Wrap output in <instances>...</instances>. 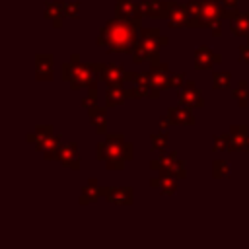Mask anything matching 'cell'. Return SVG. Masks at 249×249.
I'll return each instance as SVG.
<instances>
[{"instance_id":"1","label":"cell","mask_w":249,"mask_h":249,"mask_svg":"<svg viewBox=\"0 0 249 249\" xmlns=\"http://www.w3.org/2000/svg\"><path fill=\"white\" fill-rule=\"evenodd\" d=\"M140 23L123 19V18H111L105 21V25L97 33V45L103 47L107 53H121V54H132V49L140 35Z\"/></svg>"},{"instance_id":"2","label":"cell","mask_w":249,"mask_h":249,"mask_svg":"<svg viewBox=\"0 0 249 249\" xmlns=\"http://www.w3.org/2000/svg\"><path fill=\"white\" fill-rule=\"evenodd\" d=\"M95 158L103 161L109 171H119L124 167V163L132 161L134 144L124 140L121 132H109L105 134V140L95 144Z\"/></svg>"},{"instance_id":"3","label":"cell","mask_w":249,"mask_h":249,"mask_svg":"<svg viewBox=\"0 0 249 249\" xmlns=\"http://www.w3.org/2000/svg\"><path fill=\"white\" fill-rule=\"evenodd\" d=\"M167 43H169V39L165 35H161L160 27H140L138 41H136V45L132 49V62L134 64L160 62V51Z\"/></svg>"},{"instance_id":"4","label":"cell","mask_w":249,"mask_h":249,"mask_svg":"<svg viewBox=\"0 0 249 249\" xmlns=\"http://www.w3.org/2000/svg\"><path fill=\"white\" fill-rule=\"evenodd\" d=\"M60 80L66 82L70 86V89H74V91H78L82 88H89L91 84H95L99 80L95 62L84 64V62H80V54L72 53L70 60L60 66Z\"/></svg>"},{"instance_id":"5","label":"cell","mask_w":249,"mask_h":249,"mask_svg":"<svg viewBox=\"0 0 249 249\" xmlns=\"http://www.w3.org/2000/svg\"><path fill=\"white\" fill-rule=\"evenodd\" d=\"M150 89H148V97L150 99H158L161 95L163 89L169 88V66L165 62H154L150 64Z\"/></svg>"},{"instance_id":"6","label":"cell","mask_w":249,"mask_h":249,"mask_svg":"<svg viewBox=\"0 0 249 249\" xmlns=\"http://www.w3.org/2000/svg\"><path fill=\"white\" fill-rule=\"evenodd\" d=\"M222 4L220 0H202V12H200V21L202 27H208L212 31V37L222 35Z\"/></svg>"},{"instance_id":"7","label":"cell","mask_w":249,"mask_h":249,"mask_svg":"<svg viewBox=\"0 0 249 249\" xmlns=\"http://www.w3.org/2000/svg\"><path fill=\"white\" fill-rule=\"evenodd\" d=\"M167 27L169 29H185L191 27V16L187 12V4H179L175 0H167Z\"/></svg>"},{"instance_id":"8","label":"cell","mask_w":249,"mask_h":249,"mask_svg":"<svg viewBox=\"0 0 249 249\" xmlns=\"http://www.w3.org/2000/svg\"><path fill=\"white\" fill-rule=\"evenodd\" d=\"M95 70H97V76L99 80L105 84V86H121V84H126V70L119 64H99L95 62Z\"/></svg>"},{"instance_id":"9","label":"cell","mask_w":249,"mask_h":249,"mask_svg":"<svg viewBox=\"0 0 249 249\" xmlns=\"http://www.w3.org/2000/svg\"><path fill=\"white\" fill-rule=\"evenodd\" d=\"M35 80H39V82L54 80V54L53 53H37L35 54Z\"/></svg>"},{"instance_id":"10","label":"cell","mask_w":249,"mask_h":249,"mask_svg":"<svg viewBox=\"0 0 249 249\" xmlns=\"http://www.w3.org/2000/svg\"><path fill=\"white\" fill-rule=\"evenodd\" d=\"M115 16L142 25L144 12H142L140 2H134V0H117L115 2Z\"/></svg>"},{"instance_id":"11","label":"cell","mask_w":249,"mask_h":249,"mask_svg":"<svg viewBox=\"0 0 249 249\" xmlns=\"http://www.w3.org/2000/svg\"><path fill=\"white\" fill-rule=\"evenodd\" d=\"M220 62H222V54L214 53L210 47L200 45L195 49V68L196 70H212Z\"/></svg>"},{"instance_id":"12","label":"cell","mask_w":249,"mask_h":249,"mask_svg":"<svg viewBox=\"0 0 249 249\" xmlns=\"http://www.w3.org/2000/svg\"><path fill=\"white\" fill-rule=\"evenodd\" d=\"M177 99H179V103L189 105V107H195V109L204 107V97H202V93L198 91V88H196V84L193 80H187L185 82V86L177 93Z\"/></svg>"},{"instance_id":"13","label":"cell","mask_w":249,"mask_h":249,"mask_svg":"<svg viewBox=\"0 0 249 249\" xmlns=\"http://www.w3.org/2000/svg\"><path fill=\"white\" fill-rule=\"evenodd\" d=\"M103 198L117 206H130L134 202V191L130 187H105Z\"/></svg>"},{"instance_id":"14","label":"cell","mask_w":249,"mask_h":249,"mask_svg":"<svg viewBox=\"0 0 249 249\" xmlns=\"http://www.w3.org/2000/svg\"><path fill=\"white\" fill-rule=\"evenodd\" d=\"M64 167L68 169H74L78 171L80 165H82V156H80V148L74 144V142H68V144H62L60 146V152H58V160Z\"/></svg>"},{"instance_id":"15","label":"cell","mask_w":249,"mask_h":249,"mask_svg":"<svg viewBox=\"0 0 249 249\" xmlns=\"http://www.w3.org/2000/svg\"><path fill=\"white\" fill-rule=\"evenodd\" d=\"M167 117L171 119V123L175 126H195L196 124V119L191 111L189 105H177V107H169L167 109Z\"/></svg>"},{"instance_id":"16","label":"cell","mask_w":249,"mask_h":249,"mask_svg":"<svg viewBox=\"0 0 249 249\" xmlns=\"http://www.w3.org/2000/svg\"><path fill=\"white\" fill-rule=\"evenodd\" d=\"M126 99H134L132 89H126L123 84L121 86H107V91H105V107L107 109L119 107Z\"/></svg>"},{"instance_id":"17","label":"cell","mask_w":249,"mask_h":249,"mask_svg":"<svg viewBox=\"0 0 249 249\" xmlns=\"http://www.w3.org/2000/svg\"><path fill=\"white\" fill-rule=\"evenodd\" d=\"M142 6V12H144V18H150V19H167V2L163 0H142L140 2Z\"/></svg>"},{"instance_id":"18","label":"cell","mask_w":249,"mask_h":249,"mask_svg":"<svg viewBox=\"0 0 249 249\" xmlns=\"http://www.w3.org/2000/svg\"><path fill=\"white\" fill-rule=\"evenodd\" d=\"M88 115L91 121V126L97 134H107V107H99L97 103L88 107Z\"/></svg>"},{"instance_id":"19","label":"cell","mask_w":249,"mask_h":249,"mask_svg":"<svg viewBox=\"0 0 249 249\" xmlns=\"http://www.w3.org/2000/svg\"><path fill=\"white\" fill-rule=\"evenodd\" d=\"M66 16L64 12V2L54 0V2H45V10H43V18L53 21V27L58 29L62 25V18Z\"/></svg>"},{"instance_id":"20","label":"cell","mask_w":249,"mask_h":249,"mask_svg":"<svg viewBox=\"0 0 249 249\" xmlns=\"http://www.w3.org/2000/svg\"><path fill=\"white\" fill-rule=\"evenodd\" d=\"M103 189H105V187H99V183H97L95 177H89L88 183H86V187H84L82 193H80L78 202H80L82 206H86V204H89V202H95L99 196H103Z\"/></svg>"},{"instance_id":"21","label":"cell","mask_w":249,"mask_h":249,"mask_svg":"<svg viewBox=\"0 0 249 249\" xmlns=\"http://www.w3.org/2000/svg\"><path fill=\"white\" fill-rule=\"evenodd\" d=\"M54 134V130H53V126L51 124H39L33 132H29L27 136H25V140L29 142V144H33L35 146V150H43V146H45V142H47V138H51Z\"/></svg>"},{"instance_id":"22","label":"cell","mask_w":249,"mask_h":249,"mask_svg":"<svg viewBox=\"0 0 249 249\" xmlns=\"http://www.w3.org/2000/svg\"><path fill=\"white\" fill-rule=\"evenodd\" d=\"M230 134H231V152H245L249 128L245 124H231Z\"/></svg>"},{"instance_id":"23","label":"cell","mask_w":249,"mask_h":249,"mask_svg":"<svg viewBox=\"0 0 249 249\" xmlns=\"http://www.w3.org/2000/svg\"><path fill=\"white\" fill-rule=\"evenodd\" d=\"M175 160H177V152H175V150H171V152H161L158 158H154V160L150 161V169H152V171L163 169V171L169 173V167L175 163Z\"/></svg>"},{"instance_id":"24","label":"cell","mask_w":249,"mask_h":249,"mask_svg":"<svg viewBox=\"0 0 249 249\" xmlns=\"http://www.w3.org/2000/svg\"><path fill=\"white\" fill-rule=\"evenodd\" d=\"M60 146H62V138L58 136V134H53L51 138H47V142H45V146H43V158L47 160V161H54V160H58V152H60Z\"/></svg>"},{"instance_id":"25","label":"cell","mask_w":249,"mask_h":249,"mask_svg":"<svg viewBox=\"0 0 249 249\" xmlns=\"http://www.w3.org/2000/svg\"><path fill=\"white\" fill-rule=\"evenodd\" d=\"M158 175H160V193L163 195V196H171V195H175L177 193V177H173V175H169L167 171H163V169H160V171H156Z\"/></svg>"},{"instance_id":"26","label":"cell","mask_w":249,"mask_h":249,"mask_svg":"<svg viewBox=\"0 0 249 249\" xmlns=\"http://www.w3.org/2000/svg\"><path fill=\"white\" fill-rule=\"evenodd\" d=\"M230 33L233 37H245L249 33V12L239 14L237 18L230 19Z\"/></svg>"},{"instance_id":"27","label":"cell","mask_w":249,"mask_h":249,"mask_svg":"<svg viewBox=\"0 0 249 249\" xmlns=\"http://www.w3.org/2000/svg\"><path fill=\"white\" fill-rule=\"evenodd\" d=\"M231 97L237 101L239 107H247L249 105V86L245 80H241L233 89H231Z\"/></svg>"},{"instance_id":"28","label":"cell","mask_w":249,"mask_h":249,"mask_svg":"<svg viewBox=\"0 0 249 249\" xmlns=\"http://www.w3.org/2000/svg\"><path fill=\"white\" fill-rule=\"evenodd\" d=\"M167 140H169V136H167L165 130H161V132H152V134H150V148H152V152H156V154L165 152Z\"/></svg>"},{"instance_id":"29","label":"cell","mask_w":249,"mask_h":249,"mask_svg":"<svg viewBox=\"0 0 249 249\" xmlns=\"http://www.w3.org/2000/svg\"><path fill=\"white\" fill-rule=\"evenodd\" d=\"M212 152H231V134H230V132L214 134Z\"/></svg>"},{"instance_id":"30","label":"cell","mask_w":249,"mask_h":249,"mask_svg":"<svg viewBox=\"0 0 249 249\" xmlns=\"http://www.w3.org/2000/svg\"><path fill=\"white\" fill-rule=\"evenodd\" d=\"M230 175H231L230 163H228L226 160L216 158V160L212 161V177H214V179H228Z\"/></svg>"},{"instance_id":"31","label":"cell","mask_w":249,"mask_h":249,"mask_svg":"<svg viewBox=\"0 0 249 249\" xmlns=\"http://www.w3.org/2000/svg\"><path fill=\"white\" fill-rule=\"evenodd\" d=\"M231 86V72H212V89H228Z\"/></svg>"},{"instance_id":"32","label":"cell","mask_w":249,"mask_h":249,"mask_svg":"<svg viewBox=\"0 0 249 249\" xmlns=\"http://www.w3.org/2000/svg\"><path fill=\"white\" fill-rule=\"evenodd\" d=\"M80 10H82L80 0H74V2H64V12H66V18H70V19H78V18H80Z\"/></svg>"},{"instance_id":"33","label":"cell","mask_w":249,"mask_h":249,"mask_svg":"<svg viewBox=\"0 0 249 249\" xmlns=\"http://www.w3.org/2000/svg\"><path fill=\"white\" fill-rule=\"evenodd\" d=\"M187 82V74L185 72H171L169 74V88L173 89H181Z\"/></svg>"},{"instance_id":"34","label":"cell","mask_w":249,"mask_h":249,"mask_svg":"<svg viewBox=\"0 0 249 249\" xmlns=\"http://www.w3.org/2000/svg\"><path fill=\"white\" fill-rule=\"evenodd\" d=\"M95 103H97V82L88 88V93H86V97L82 99V105H84L86 109L91 107V105H95Z\"/></svg>"},{"instance_id":"35","label":"cell","mask_w":249,"mask_h":249,"mask_svg":"<svg viewBox=\"0 0 249 249\" xmlns=\"http://www.w3.org/2000/svg\"><path fill=\"white\" fill-rule=\"evenodd\" d=\"M169 175H173V177H177V179H185L187 177V167H185V163L177 158L175 160V163L169 167Z\"/></svg>"},{"instance_id":"36","label":"cell","mask_w":249,"mask_h":249,"mask_svg":"<svg viewBox=\"0 0 249 249\" xmlns=\"http://www.w3.org/2000/svg\"><path fill=\"white\" fill-rule=\"evenodd\" d=\"M220 14H222V19H233V18H237L241 12H239V8H228V6H222V10H220Z\"/></svg>"},{"instance_id":"37","label":"cell","mask_w":249,"mask_h":249,"mask_svg":"<svg viewBox=\"0 0 249 249\" xmlns=\"http://www.w3.org/2000/svg\"><path fill=\"white\" fill-rule=\"evenodd\" d=\"M239 62L249 64V45H239Z\"/></svg>"},{"instance_id":"38","label":"cell","mask_w":249,"mask_h":249,"mask_svg":"<svg viewBox=\"0 0 249 249\" xmlns=\"http://www.w3.org/2000/svg\"><path fill=\"white\" fill-rule=\"evenodd\" d=\"M171 124H173V123H171V119L167 117V113H165L163 117H160V128H161V130H167Z\"/></svg>"},{"instance_id":"39","label":"cell","mask_w":249,"mask_h":249,"mask_svg":"<svg viewBox=\"0 0 249 249\" xmlns=\"http://www.w3.org/2000/svg\"><path fill=\"white\" fill-rule=\"evenodd\" d=\"M222 6H228V8H237L239 6V0H220Z\"/></svg>"},{"instance_id":"40","label":"cell","mask_w":249,"mask_h":249,"mask_svg":"<svg viewBox=\"0 0 249 249\" xmlns=\"http://www.w3.org/2000/svg\"><path fill=\"white\" fill-rule=\"evenodd\" d=\"M126 82H136V78H138V72H132V70H126Z\"/></svg>"},{"instance_id":"41","label":"cell","mask_w":249,"mask_h":249,"mask_svg":"<svg viewBox=\"0 0 249 249\" xmlns=\"http://www.w3.org/2000/svg\"><path fill=\"white\" fill-rule=\"evenodd\" d=\"M150 187H152V189H160V175H158V173H156V177L150 179Z\"/></svg>"},{"instance_id":"42","label":"cell","mask_w":249,"mask_h":249,"mask_svg":"<svg viewBox=\"0 0 249 249\" xmlns=\"http://www.w3.org/2000/svg\"><path fill=\"white\" fill-rule=\"evenodd\" d=\"M245 152H249V136H247V146H245Z\"/></svg>"},{"instance_id":"43","label":"cell","mask_w":249,"mask_h":249,"mask_svg":"<svg viewBox=\"0 0 249 249\" xmlns=\"http://www.w3.org/2000/svg\"><path fill=\"white\" fill-rule=\"evenodd\" d=\"M245 39H247V45H249V33H247V35H245Z\"/></svg>"}]
</instances>
